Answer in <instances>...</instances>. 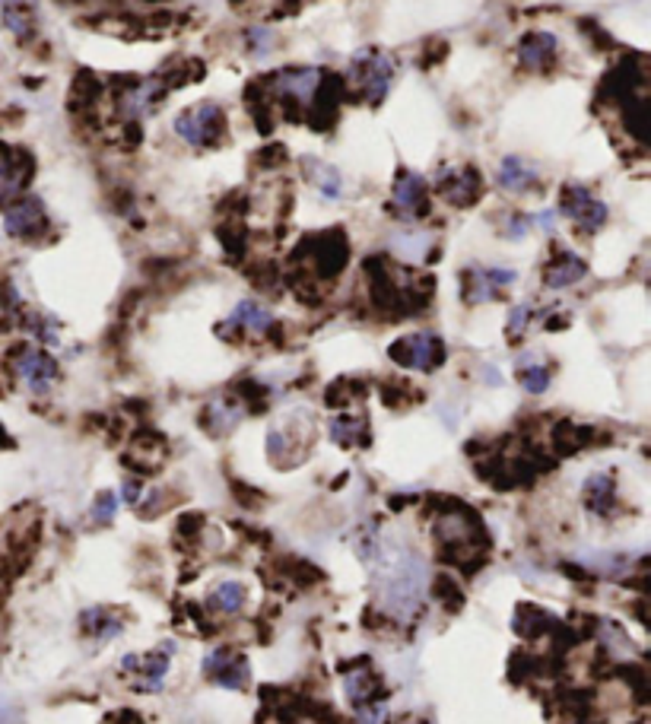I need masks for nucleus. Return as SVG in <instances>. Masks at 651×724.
I'll return each instance as SVG.
<instances>
[{
  "instance_id": "11",
  "label": "nucleus",
  "mask_w": 651,
  "mask_h": 724,
  "mask_svg": "<svg viewBox=\"0 0 651 724\" xmlns=\"http://www.w3.org/2000/svg\"><path fill=\"white\" fill-rule=\"evenodd\" d=\"M26 185V172L20 168V156L13 150L0 147V207L4 203H13L16 194Z\"/></svg>"
},
{
  "instance_id": "9",
  "label": "nucleus",
  "mask_w": 651,
  "mask_h": 724,
  "mask_svg": "<svg viewBox=\"0 0 651 724\" xmlns=\"http://www.w3.org/2000/svg\"><path fill=\"white\" fill-rule=\"evenodd\" d=\"M423 201H426V178L416 172H404L398 175L391 191V203L398 210L400 220H416L423 210Z\"/></svg>"
},
{
  "instance_id": "20",
  "label": "nucleus",
  "mask_w": 651,
  "mask_h": 724,
  "mask_svg": "<svg viewBox=\"0 0 651 724\" xmlns=\"http://www.w3.org/2000/svg\"><path fill=\"white\" fill-rule=\"evenodd\" d=\"M429 245H433V238H429L426 232H420V229L398 232V236H394V248H398V254H404V258H410V261H423V254L429 251Z\"/></svg>"
},
{
  "instance_id": "5",
  "label": "nucleus",
  "mask_w": 651,
  "mask_h": 724,
  "mask_svg": "<svg viewBox=\"0 0 651 724\" xmlns=\"http://www.w3.org/2000/svg\"><path fill=\"white\" fill-rule=\"evenodd\" d=\"M16 375L32 394H48L57 382V362L45 349H22L16 356Z\"/></svg>"
},
{
  "instance_id": "2",
  "label": "nucleus",
  "mask_w": 651,
  "mask_h": 724,
  "mask_svg": "<svg viewBox=\"0 0 651 724\" xmlns=\"http://www.w3.org/2000/svg\"><path fill=\"white\" fill-rule=\"evenodd\" d=\"M223 125H226L223 108L213 102H201V105H194V108H188V112L178 115L176 134L188 143V147L203 150V147H213V143H217L219 134H223Z\"/></svg>"
},
{
  "instance_id": "8",
  "label": "nucleus",
  "mask_w": 651,
  "mask_h": 724,
  "mask_svg": "<svg viewBox=\"0 0 651 724\" xmlns=\"http://www.w3.org/2000/svg\"><path fill=\"white\" fill-rule=\"evenodd\" d=\"M42 226H45V207L39 197H22V201H16L13 207L7 210V216H4V229L13 238L36 236Z\"/></svg>"
},
{
  "instance_id": "22",
  "label": "nucleus",
  "mask_w": 651,
  "mask_h": 724,
  "mask_svg": "<svg viewBox=\"0 0 651 724\" xmlns=\"http://www.w3.org/2000/svg\"><path fill=\"white\" fill-rule=\"evenodd\" d=\"M359 432H363V423L353 417H340L330 423V435H334V442H340V445H353Z\"/></svg>"
},
{
  "instance_id": "17",
  "label": "nucleus",
  "mask_w": 651,
  "mask_h": 724,
  "mask_svg": "<svg viewBox=\"0 0 651 724\" xmlns=\"http://www.w3.org/2000/svg\"><path fill=\"white\" fill-rule=\"evenodd\" d=\"M245 607V588L238 582H219L210 594V610L217 613H238Z\"/></svg>"
},
{
  "instance_id": "24",
  "label": "nucleus",
  "mask_w": 651,
  "mask_h": 724,
  "mask_svg": "<svg viewBox=\"0 0 651 724\" xmlns=\"http://www.w3.org/2000/svg\"><path fill=\"white\" fill-rule=\"evenodd\" d=\"M527 321H531V306H518L511 312V321H509L511 334H521V331L527 328Z\"/></svg>"
},
{
  "instance_id": "13",
  "label": "nucleus",
  "mask_w": 651,
  "mask_h": 724,
  "mask_svg": "<svg viewBox=\"0 0 651 724\" xmlns=\"http://www.w3.org/2000/svg\"><path fill=\"white\" fill-rule=\"evenodd\" d=\"M588 273V267H585V261L575 258L572 251H566V254H560V258L553 261V264L546 267L544 273V283L550 286V289H566V286L578 283L581 277Z\"/></svg>"
},
{
  "instance_id": "15",
  "label": "nucleus",
  "mask_w": 651,
  "mask_h": 724,
  "mask_svg": "<svg viewBox=\"0 0 651 724\" xmlns=\"http://www.w3.org/2000/svg\"><path fill=\"white\" fill-rule=\"evenodd\" d=\"M553 51H556V39L553 35H546V32H531L521 42V48H518V57H521V64L525 67H531V70H537V67H544L550 57H553Z\"/></svg>"
},
{
  "instance_id": "19",
  "label": "nucleus",
  "mask_w": 651,
  "mask_h": 724,
  "mask_svg": "<svg viewBox=\"0 0 651 724\" xmlns=\"http://www.w3.org/2000/svg\"><path fill=\"white\" fill-rule=\"evenodd\" d=\"M610 499H613V480L607 474H595L588 483H585V502L591 505V512H607Z\"/></svg>"
},
{
  "instance_id": "10",
  "label": "nucleus",
  "mask_w": 651,
  "mask_h": 724,
  "mask_svg": "<svg viewBox=\"0 0 651 724\" xmlns=\"http://www.w3.org/2000/svg\"><path fill=\"white\" fill-rule=\"evenodd\" d=\"M318 83H321V70L315 67H299V70H283L277 77V90L289 99H299V102H308L315 96Z\"/></svg>"
},
{
  "instance_id": "25",
  "label": "nucleus",
  "mask_w": 651,
  "mask_h": 724,
  "mask_svg": "<svg viewBox=\"0 0 651 724\" xmlns=\"http://www.w3.org/2000/svg\"><path fill=\"white\" fill-rule=\"evenodd\" d=\"M531 223H534V216H515V220H511L509 238H521V236H527V229H531Z\"/></svg>"
},
{
  "instance_id": "1",
  "label": "nucleus",
  "mask_w": 651,
  "mask_h": 724,
  "mask_svg": "<svg viewBox=\"0 0 651 724\" xmlns=\"http://www.w3.org/2000/svg\"><path fill=\"white\" fill-rule=\"evenodd\" d=\"M350 80L363 90L365 102H381V99L388 96V90H391L394 83V64L391 57L379 55V51H359V55L350 57Z\"/></svg>"
},
{
  "instance_id": "26",
  "label": "nucleus",
  "mask_w": 651,
  "mask_h": 724,
  "mask_svg": "<svg viewBox=\"0 0 651 724\" xmlns=\"http://www.w3.org/2000/svg\"><path fill=\"white\" fill-rule=\"evenodd\" d=\"M7 445V432H4V426H0V448Z\"/></svg>"
},
{
  "instance_id": "18",
  "label": "nucleus",
  "mask_w": 651,
  "mask_h": 724,
  "mask_svg": "<svg viewBox=\"0 0 651 724\" xmlns=\"http://www.w3.org/2000/svg\"><path fill=\"white\" fill-rule=\"evenodd\" d=\"M305 166H308V178L315 181V188L321 191L324 197L340 194V185H344V178H340V172H337V168H330L328 162H318V159H305Z\"/></svg>"
},
{
  "instance_id": "4",
  "label": "nucleus",
  "mask_w": 651,
  "mask_h": 724,
  "mask_svg": "<svg viewBox=\"0 0 651 724\" xmlns=\"http://www.w3.org/2000/svg\"><path fill=\"white\" fill-rule=\"evenodd\" d=\"M562 216H569L572 223H578L585 232H597L607 220V203L601 197L591 194L585 185H569L566 194H562Z\"/></svg>"
},
{
  "instance_id": "12",
  "label": "nucleus",
  "mask_w": 651,
  "mask_h": 724,
  "mask_svg": "<svg viewBox=\"0 0 651 724\" xmlns=\"http://www.w3.org/2000/svg\"><path fill=\"white\" fill-rule=\"evenodd\" d=\"M499 185H502L505 191H515V194H521V191H527L537 181V168L531 166V162H525L521 156H505L502 166H499Z\"/></svg>"
},
{
  "instance_id": "21",
  "label": "nucleus",
  "mask_w": 651,
  "mask_h": 724,
  "mask_svg": "<svg viewBox=\"0 0 651 724\" xmlns=\"http://www.w3.org/2000/svg\"><path fill=\"white\" fill-rule=\"evenodd\" d=\"M521 388L527 391V394H544L546 388H550V369L546 366H540V362H531V359H521Z\"/></svg>"
},
{
  "instance_id": "6",
  "label": "nucleus",
  "mask_w": 651,
  "mask_h": 724,
  "mask_svg": "<svg viewBox=\"0 0 651 724\" xmlns=\"http://www.w3.org/2000/svg\"><path fill=\"white\" fill-rule=\"evenodd\" d=\"M203 670L210 674L213 683H219V686H226V690H242V686L248 683V664L242 661L236 651H229V648H217V651H210L207 661H203Z\"/></svg>"
},
{
  "instance_id": "3",
  "label": "nucleus",
  "mask_w": 651,
  "mask_h": 724,
  "mask_svg": "<svg viewBox=\"0 0 651 724\" xmlns=\"http://www.w3.org/2000/svg\"><path fill=\"white\" fill-rule=\"evenodd\" d=\"M441 356H445L441 340L435 334H429V331H423V334H410L391 347V359L400 362V366H407V369H416V372H433L441 362Z\"/></svg>"
},
{
  "instance_id": "14",
  "label": "nucleus",
  "mask_w": 651,
  "mask_h": 724,
  "mask_svg": "<svg viewBox=\"0 0 651 724\" xmlns=\"http://www.w3.org/2000/svg\"><path fill=\"white\" fill-rule=\"evenodd\" d=\"M439 188H441V194L449 197L451 203H470L474 201V194H476V172H464V175H455V168H445V172L439 175Z\"/></svg>"
},
{
  "instance_id": "7",
  "label": "nucleus",
  "mask_w": 651,
  "mask_h": 724,
  "mask_svg": "<svg viewBox=\"0 0 651 724\" xmlns=\"http://www.w3.org/2000/svg\"><path fill=\"white\" fill-rule=\"evenodd\" d=\"M168 658H172V645H166L162 651H153V655H127L121 668L137 677L141 690H159L168 674Z\"/></svg>"
},
{
  "instance_id": "16",
  "label": "nucleus",
  "mask_w": 651,
  "mask_h": 724,
  "mask_svg": "<svg viewBox=\"0 0 651 724\" xmlns=\"http://www.w3.org/2000/svg\"><path fill=\"white\" fill-rule=\"evenodd\" d=\"M229 321L232 324H238V328H245L248 334H264V331L273 324V315L267 312L264 306H258V302L245 299V302H238Z\"/></svg>"
},
{
  "instance_id": "23",
  "label": "nucleus",
  "mask_w": 651,
  "mask_h": 724,
  "mask_svg": "<svg viewBox=\"0 0 651 724\" xmlns=\"http://www.w3.org/2000/svg\"><path fill=\"white\" fill-rule=\"evenodd\" d=\"M115 512H118V496H115V493H102L96 499V505H92V518H96L99 524L112 521Z\"/></svg>"
}]
</instances>
